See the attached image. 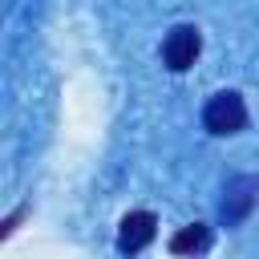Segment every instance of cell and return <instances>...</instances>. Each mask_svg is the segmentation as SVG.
Listing matches in <instances>:
<instances>
[{
  "instance_id": "3957f363",
  "label": "cell",
  "mask_w": 259,
  "mask_h": 259,
  "mask_svg": "<svg viewBox=\"0 0 259 259\" xmlns=\"http://www.w3.org/2000/svg\"><path fill=\"white\" fill-rule=\"evenodd\" d=\"M255 194H259V174H239L227 182L223 190V219L227 223H243L247 210L255 206Z\"/></svg>"
},
{
  "instance_id": "5b68a950",
  "label": "cell",
  "mask_w": 259,
  "mask_h": 259,
  "mask_svg": "<svg viewBox=\"0 0 259 259\" xmlns=\"http://www.w3.org/2000/svg\"><path fill=\"white\" fill-rule=\"evenodd\" d=\"M206 247H210V227H202V223H190V227L170 235V251L174 255H202Z\"/></svg>"
},
{
  "instance_id": "6da1fadb",
  "label": "cell",
  "mask_w": 259,
  "mask_h": 259,
  "mask_svg": "<svg viewBox=\"0 0 259 259\" xmlns=\"http://www.w3.org/2000/svg\"><path fill=\"white\" fill-rule=\"evenodd\" d=\"M202 125H206L210 134H239V130L247 125V105H243V97H239L235 89L214 93V97L206 101V109H202Z\"/></svg>"
},
{
  "instance_id": "277c9868",
  "label": "cell",
  "mask_w": 259,
  "mask_h": 259,
  "mask_svg": "<svg viewBox=\"0 0 259 259\" xmlns=\"http://www.w3.org/2000/svg\"><path fill=\"white\" fill-rule=\"evenodd\" d=\"M154 231H158V223H154V214H150V210H130V214L121 219L117 247H121L125 255H134V251H142V247H150V243H154Z\"/></svg>"
},
{
  "instance_id": "7a4b0ae2",
  "label": "cell",
  "mask_w": 259,
  "mask_h": 259,
  "mask_svg": "<svg viewBox=\"0 0 259 259\" xmlns=\"http://www.w3.org/2000/svg\"><path fill=\"white\" fill-rule=\"evenodd\" d=\"M198 53H202V36H198L194 24H178V28H170V36H166V45H162V61H166V69L186 73V69L198 61Z\"/></svg>"
}]
</instances>
